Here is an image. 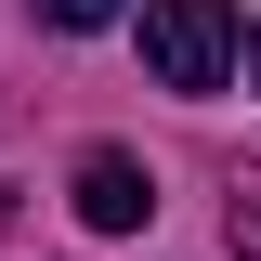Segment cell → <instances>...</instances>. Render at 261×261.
Wrapping results in <instances>:
<instances>
[{"label": "cell", "mask_w": 261, "mask_h": 261, "mask_svg": "<svg viewBox=\"0 0 261 261\" xmlns=\"http://www.w3.org/2000/svg\"><path fill=\"white\" fill-rule=\"evenodd\" d=\"M39 13H53V27H105L118 0H39Z\"/></svg>", "instance_id": "cell-4"}, {"label": "cell", "mask_w": 261, "mask_h": 261, "mask_svg": "<svg viewBox=\"0 0 261 261\" xmlns=\"http://www.w3.org/2000/svg\"><path fill=\"white\" fill-rule=\"evenodd\" d=\"M144 209H157V183H144V157H118V144H92V157H79V222H92V235H130Z\"/></svg>", "instance_id": "cell-2"}, {"label": "cell", "mask_w": 261, "mask_h": 261, "mask_svg": "<svg viewBox=\"0 0 261 261\" xmlns=\"http://www.w3.org/2000/svg\"><path fill=\"white\" fill-rule=\"evenodd\" d=\"M0 222H13V183H0Z\"/></svg>", "instance_id": "cell-5"}, {"label": "cell", "mask_w": 261, "mask_h": 261, "mask_svg": "<svg viewBox=\"0 0 261 261\" xmlns=\"http://www.w3.org/2000/svg\"><path fill=\"white\" fill-rule=\"evenodd\" d=\"M144 65H157V92H222L235 79V0H144Z\"/></svg>", "instance_id": "cell-1"}, {"label": "cell", "mask_w": 261, "mask_h": 261, "mask_svg": "<svg viewBox=\"0 0 261 261\" xmlns=\"http://www.w3.org/2000/svg\"><path fill=\"white\" fill-rule=\"evenodd\" d=\"M222 235H235V261H261V183H235V209H222Z\"/></svg>", "instance_id": "cell-3"}, {"label": "cell", "mask_w": 261, "mask_h": 261, "mask_svg": "<svg viewBox=\"0 0 261 261\" xmlns=\"http://www.w3.org/2000/svg\"><path fill=\"white\" fill-rule=\"evenodd\" d=\"M248 79H261V39H248Z\"/></svg>", "instance_id": "cell-6"}]
</instances>
